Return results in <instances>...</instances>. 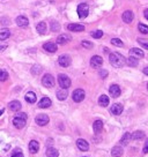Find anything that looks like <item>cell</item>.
I'll return each mask as SVG.
<instances>
[{"mask_svg": "<svg viewBox=\"0 0 148 157\" xmlns=\"http://www.w3.org/2000/svg\"><path fill=\"white\" fill-rule=\"evenodd\" d=\"M102 65H103V59L100 55H94L90 59V66L93 68H100Z\"/></svg>", "mask_w": 148, "mask_h": 157, "instance_id": "cell-8", "label": "cell"}, {"mask_svg": "<svg viewBox=\"0 0 148 157\" xmlns=\"http://www.w3.org/2000/svg\"><path fill=\"white\" fill-rule=\"evenodd\" d=\"M143 73H145L146 75H148V67H146V68H143Z\"/></svg>", "mask_w": 148, "mask_h": 157, "instance_id": "cell-46", "label": "cell"}, {"mask_svg": "<svg viewBox=\"0 0 148 157\" xmlns=\"http://www.w3.org/2000/svg\"><path fill=\"white\" fill-rule=\"evenodd\" d=\"M1 23H3V24H7V26H8V24H10V20H8L7 18H3V19H1Z\"/></svg>", "mask_w": 148, "mask_h": 157, "instance_id": "cell-44", "label": "cell"}, {"mask_svg": "<svg viewBox=\"0 0 148 157\" xmlns=\"http://www.w3.org/2000/svg\"><path fill=\"white\" fill-rule=\"evenodd\" d=\"M72 41V37L69 35H59L58 38H57V44H61V45H65L67 43H69Z\"/></svg>", "mask_w": 148, "mask_h": 157, "instance_id": "cell-14", "label": "cell"}, {"mask_svg": "<svg viewBox=\"0 0 148 157\" xmlns=\"http://www.w3.org/2000/svg\"><path fill=\"white\" fill-rule=\"evenodd\" d=\"M26 122H27V114L26 113H19L14 119H13V125L18 128V129H21L26 126Z\"/></svg>", "mask_w": 148, "mask_h": 157, "instance_id": "cell-2", "label": "cell"}, {"mask_svg": "<svg viewBox=\"0 0 148 157\" xmlns=\"http://www.w3.org/2000/svg\"><path fill=\"white\" fill-rule=\"evenodd\" d=\"M11 36V31L8 29H3L0 30V41H5Z\"/></svg>", "mask_w": 148, "mask_h": 157, "instance_id": "cell-29", "label": "cell"}, {"mask_svg": "<svg viewBox=\"0 0 148 157\" xmlns=\"http://www.w3.org/2000/svg\"><path fill=\"white\" fill-rule=\"evenodd\" d=\"M143 152H145V154L148 152V139L146 140V143H145V145H143Z\"/></svg>", "mask_w": 148, "mask_h": 157, "instance_id": "cell-43", "label": "cell"}, {"mask_svg": "<svg viewBox=\"0 0 148 157\" xmlns=\"http://www.w3.org/2000/svg\"><path fill=\"white\" fill-rule=\"evenodd\" d=\"M85 96H86L85 90H82V89H77V90H74V93H73V95H72V98H73L74 102L80 103V102H82V101L85 99Z\"/></svg>", "mask_w": 148, "mask_h": 157, "instance_id": "cell-5", "label": "cell"}, {"mask_svg": "<svg viewBox=\"0 0 148 157\" xmlns=\"http://www.w3.org/2000/svg\"><path fill=\"white\" fill-rule=\"evenodd\" d=\"M67 29L69 31H74V32H79V31H84L85 30V26L79 24V23H71L67 26Z\"/></svg>", "mask_w": 148, "mask_h": 157, "instance_id": "cell-10", "label": "cell"}, {"mask_svg": "<svg viewBox=\"0 0 148 157\" xmlns=\"http://www.w3.org/2000/svg\"><path fill=\"white\" fill-rule=\"evenodd\" d=\"M36 29H37V32L41 34V35L46 34V23H45V22H39V23L37 24Z\"/></svg>", "mask_w": 148, "mask_h": 157, "instance_id": "cell-27", "label": "cell"}, {"mask_svg": "<svg viewBox=\"0 0 148 157\" xmlns=\"http://www.w3.org/2000/svg\"><path fill=\"white\" fill-rule=\"evenodd\" d=\"M111 44H113L115 46H118V47H122V46H124L123 42H122L120 39H118V38H112V39H111Z\"/></svg>", "mask_w": 148, "mask_h": 157, "instance_id": "cell-37", "label": "cell"}, {"mask_svg": "<svg viewBox=\"0 0 148 157\" xmlns=\"http://www.w3.org/2000/svg\"><path fill=\"white\" fill-rule=\"evenodd\" d=\"M24 98H26V101L28 102V103H30V104H34L35 102H36V94L34 93V91H28L27 94H26V96H24Z\"/></svg>", "mask_w": 148, "mask_h": 157, "instance_id": "cell-22", "label": "cell"}, {"mask_svg": "<svg viewBox=\"0 0 148 157\" xmlns=\"http://www.w3.org/2000/svg\"><path fill=\"white\" fill-rule=\"evenodd\" d=\"M41 72H42V67H41L39 65H35V66L31 68V73H33L34 75H38Z\"/></svg>", "mask_w": 148, "mask_h": 157, "instance_id": "cell-36", "label": "cell"}, {"mask_svg": "<svg viewBox=\"0 0 148 157\" xmlns=\"http://www.w3.org/2000/svg\"><path fill=\"white\" fill-rule=\"evenodd\" d=\"M138 42L141 44V46H142V47H145V49H147V50H148V41H147V39L139 38V39H138Z\"/></svg>", "mask_w": 148, "mask_h": 157, "instance_id": "cell-39", "label": "cell"}, {"mask_svg": "<svg viewBox=\"0 0 148 157\" xmlns=\"http://www.w3.org/2000/svg\"><path fill=\"white\" fill-rule=\"evenodd\" d=\"M107 75H108V72L105 70V69H102V70H100V76L101 77H107Z\"/></svg>", "mask_w": 148, "mask_h": 157, "instance_id": "cell-42", "label": "cell"}, {"mask_svg": "<svg viewBox=\"0 0 148 157\" xmlns=\"http://www.w3.org/2000/svg\"><path fill=\"white\" fill-rule=\"evenodd\" d=\"M58 62H59V65L61 67H68L71 65V62H72V59H71V57L68 54H62V55L59 57Z\"/></svg>", "mask_w": 148, "mask_h": 157, "instance_id": "cell-7", "label": "cell"}, {"mask_svg": "<svg viewBox=\"0 0 148 157\" xmlns=\"http://www.w3.org/2000/svg\"><path fill=\"white\" fill-rule=\"evenodd\" d=\"M93 128H94V132H95L96 134L101 133L102 129H103V122H102V120H96V121L93 124Z\"/></svg>", "mask_w": 148, "mask_h": 157, "instance_id": "cell-24", "label": "cell"}, {"mask_svg": "<svg viewBox=\"0 0 148 157\" xmlns=\"http://www.w3.org/2000/svg\"><path fill=\"white\" fill-rule=\"evenodd\" d=\"M111 155H112V157H120V156L123 155V149H122V147H120V145L113 147L112 150H111Z\"/></svg>", "mask_w": 148, "mask_h": 157, "instance_id": "cell-26", "label": "cell"}, {"mask_svg": "<svg viewBox=\"0 0 148 157\" xmlns=\"http://www.w3.org/2000/svg\"><path fill=\"white\" fill-rule=\"evenodd\" d=\"M90 36H92L93 38H96V39L102 38V36H103V31H102V30H95V31H92V32H90Z\"/></svg>", "mask_w": 148, "mask_h": 157, "instance_id": "cell-33", "label": "cell"}, {"mask_svg": "<svg viewBox=\"0 0 148 157\" xmlns=\"http://www.w3.org/2000/svg\"><path fill=\"white\" fill-rule=\"evenodd\" d=\"M4 111H5V110H4V109H1V110H0V116H1V114H3V113H4Z\"/></svg>", "mask_w": 148, "mask_h": 157, "instance_id": "cell-48", "label": "cell"}, {"mask_svg": "<svg viewBox=\"0 0 148 157\" xmlns=\"http://www.w3.org/2000/svg\"><path fill=\"white\" fill-rule=\"evenodd\" d=\"M59 29H60L59 23L56 21H51V30L52 31H59Z\"/></svg>", "mask_w": 148, "mask_h": 157, "instance_id": "cell-38", "label": "cell"}, {"mask_svg": "<svg viewBox=\"0 0 148 157\" xmlns=\"http://www.w3.org/2000/svg\"><path fill=\"white\" fill-rule=\"evenodd\" d=\"M8 78V73L5 69H0V82L6 81Z\"/></svg>", "mask_w": 148, "mask_h": 157, "instance_id": "cell-34", "label": "cell"}, {"mask_svg": "<svg viewBox=\"0 0 148 157\" xmlns=\"http://www.w3.org/2000/svg\"><path fill=\"white\" fill-rule=\"evenodd\" d=\"M42 85L46 88H52L54 86V77L51 74H45L42 78Z\"/></svg>", "mask_w": 148, "mask_h": 157, "instance_id": "cell-4", "label": "cell"}, {"mask_svg": "<svg viewBox=\"0 0 148 157\" xmlns=\"http://www.w3.org/2000/svg\"><path fill=\"white\" fill-rule=\"evenodd\" d=\"M89 14V7L87 4H80L78 6V15L81 18V19H85L87 18Z\"/></svg>", "mask_w": 148, "mask_h": 157, "instance_id": "cell-6", "label": "cell"}, {"mask_svg": "<svg viewBox=\"0 0 148 157\" xmlns=\"http://www.w3.org/2000/svg\"><path fill=\"white\" fill-rule=\"evenodd\" d=\"M122 18H123V21H124L125 23L130 24V23L133 21V19H134V15H133V12H132V11H125V12L123 13Z\"/></svg>", "mask_w": 148, "mask_h": 157, "instance_id": "cell-11", "label": "cell"}, {"mask_svg": "<svg viewBox=\"0 0 148 157\" xmlns=\"http://www.w3.org/2000/svg\"><path fill=\"white\" fill-rule=\"evenodd\" d=\"M21 103L19 102V101H12L10 104H8V108H10V110H12V111H20L21 110Z\"/></svg>", "mask_w": 148, "mask_h": 157, "instance_id": "cell-23", "label": "cell"}, {"mask_svg": "<svg viewBox=\"0 0 148 157\" xmlns=\"http://www.w3.org/2000/svg\"><path fill=\"white\" fill-rule=\"evenodd\" d=\"M132 139V135L130 134V133H125L124 134V136L122 137V140H120V143L123 144V145H127L128 143H130V140Z\"/></svg>", "mask_w": 148, "mask_h": 157, "instance_id": "cell-30", "label": "cell"}, {"mask_svg": "<svg viewBox=\"0 0 148 157\" xmlns=\"http://www.w3.org/2000/svg\"><path fill=\"white\" fill-rule=\"evenodd\" d=\"M123 105L122 104H118V103H116V104H113L112 106H111V109H110V113H112V114H115V116H119L122 112H123Z\"/></svg>", "mask_w": 148, "mask_h": 157, "instance_id": "cell-15", "label": "cell"}, {"mask_svg": "<svg viewBox=\"0 0 148 157\" xmlns=\"http://www.w3.org/2000/svg\"><path fill=\"white\" fill-rule=\"evenodd\" d=\"M6 47H7L6 45H3V46H0V51H3V50H5Z\"/></svg>", "mask_w": 148, "mask_h": 157, "instance_id": "cell-47", "label": "cell"}, {"mask_svg": "<svg viewBox=\"0 0 148 157\" xmlns=\"http://www.w3.org/2000/svg\"><path fill=\"white\" fill-rule=\"evenodd\" d=\"M81 44H82V46L86 47V49H92V47H93V43H90L89 41H84Z\"/></svg>", "mask_w": 148, "mask_h": 157, "instance_id": "cell-40", "label": "cell"}, {"mask_svg": "<svg viewBox=\"0 0 148 157\" xmlns=\"http://www.w3.org/2000/svg\"><path fill=\"white\" fill-rule=\"evenodd\" d=\"M38 150H39V143L37 141H35V140H31L29 142V151L31 154H36Z\"/></svg>", "mask_w": 148, "mask_h": 157, "instance_id": "cell-20", "label": "cell"}, {"mask_svg": "<svg viewBox=\"0 0 148 157\" xmlns=\"http://www.w3.org/2000/svg\"><path fill=\"white\" fill-rule=\"evenodd\" d=\"M85 157H86V156H85Z\"/></svg>", "mask_w": 148, "mask_h": 157, "instance_id": "cell-50", "label": "cell"}, {"mask_svg": "<svg viewBox=\"0 0 148 157\" xmlns=\"http://www.w3.org/2000/svg\"><path fill=\"white\" fill-rule=\"evenodd\" d=\"M131 135H132V139H134V140H141L145 137V133L142 131H136Z\"/></svg>", "mask_w": 148, "mask_h": 157, "instance_id": "cell-31", "label": "cell"}, {"mask_svg": "<svg viewBox=\"0 0 148 157\" xmlns=\"http://www.w3.org/2000/svg\"><path fill=\"white\" fill-rule=\"evenodd\" d=\"M77 145H78V148H79L81 151H87V150L89 149L88 142H87L86 140H84V139H79V140L77 141Z\"/></svg>", "mask_w": 148, "mask_h": 157, "instance_id": "cell-18", "label": "cell"}, {"mask_svg": "<svg viewBox=\"0 0 148 157\" xmlns=\"http://www.w3.org/2000/svg\"><path fill=\"white\" fill-rule=\"evenodd\" d=\"M11 157H24V156H23V154H22L20 150H16V151L11 156Z\"/></svg>", "mask_w": 148, "mask_h": 157, "instance_id": "cell-41", "label": "cell"}, {"mask_svg": "<svg viewBox=\"0 0 148 157\" xmlns=\"http://www.w3.org/2000/svg\"><path fill=\"white\" fill-rule=\"evenodd\" d=\"M109 60H110V64H111L113 67H116V68L123 67V66L125 65V62H126L125 57H124L123 54L118 53V52H113V53H111L110 57H109Z\"/></svg>", "mask_w": 148, "mask_h": 157, "instance_id": "cell-1", "label": "cell"}, {"mask_svg": "<svg viewBox=\"0 0 148 157\" xmlns=\"http://www.w3.org/2000/svg\"><path fill=\"white\" fill-rule=\"evenodd\" d=\"M51 106V99L49 97H43L39 102H38V108L41 109H46Z\"/></svg>", "mask_w": 148, "mask_h": 157, "instance_id": "cell-19", "label": "cell"}, {"mask_svg": "<svg viewBox=\"0 0 148 157\" xmlns=\"http://www.w3.org/2000/svg\"><path fill=\"white\" fill-rule=\"evenodd\" d=\"M138 28H139V31H140L141 34H148V26H146V24H143V23H140V24L138 26Z\"/></svg>", "mask_w": 148, "mask_h": 157, "instance_id": "cell-35", "label": "cell"}, {"mask_svg": "<svg viewBox=\"0 0 148 157\" xmlns=\"http://www.w3.org/2000/svg\"><path fill=\"white\" fill-rule=\"evenodd\" d=\"M109 93H110L111 97L117 98V97L120 95V88H119V86H117V85H112V86L110 87V89H109Z\"/></svg>", "mask_w": 148, "mask_h": 157, "instance_id": "cell-17", "label": "cell"}, {"mask_svg": "<svg viewBox=\"0 0 148 157\" xmlns=\"http://www.w3.org/2000/svg\"><path fill=\"white\" fill-rule=\"evenodd\" d=\"M46 156L48 157H58L59 156V152H58V150L56 149V148H48L46 149Z\"/></svg>", "mask_w": 148, "mask_h": 157, "instance_id": "cell-28", "label": "cell"}, {"mask_svg": "<svg viewBox=\"0 0 148 157\" xmlns=\"http://www.w3.org/2000/svg\"><path fill=\"white\" fill-rule=\"evenodd\" d=\"M16 24H18L19 27H21V28H27L28 24H29V20H28L26 16L20 15V16L16 18Z\"/></svg>", "mask_w": 148, "mask_h": 157, "instance_id": "cell-12", "label": "cell"}, {"mask_svg": "<svg viewBox=\"0 0 148 157\" xmlns=\"http://www.w3.org/2000/svg\"><path fill=\"white\" fill-rule=\"evenodd\" d=\"M43 49H44L45 51L50 52V53H54V52L58 50V46H57V44H56V43L48 42V43H45V44L43 45Z\"/></svg>", "mask_w": 148, "mask_h": 157, "instance_id": "cell-13", "label": "cell"}, {"mask_svg": "<svg viewBox=\"0 0 148 157\" xmlns=\"http://www.w3.org/2000/svg\"><path fill=\"white\" fill-rule=\"evenodd\" d=\"M130 53H131V55L132 57H134V58H136V59H140V58H143V51L142 50H140V49H138V47H132L131 50H130Z\"/></svg>", "mask_w": 148, "mask_h": 157, "instance_id": "cell-16", "label": "cell"}, {"mask_svg": "<svg viewBox=\"0 0 148 157\" xmlns=\"http://www.w3.org/2000/svg\"><path fill=\"white\" fill-rule=\"evenodd\" d=\"M147 89H148V85H147Z\"/></svg>", "mask_w": 148, "mask_h": 157, "instance_id": "cell-49", "label": "cell"}, {"mask_svg": "<svg viewBox=\"0 0 148 157\" xmlns=\"http://www.w3.org/2000/svg\"><path fill=\"white\" fill-rule=\"evenodd\" d=\"M67 96H68V91H67V89L61 88L60 90L57 91V98H58L59 101H65V99L67 98Z\"/></svg>", "mask_w": 148, "mask_h": 157, "instance_id": "cell-21", "label": "cell"}, {"mask_svg": "<svg viewBox=\"0 0 148 157\" xmlns=\"http://www.w3.org/2000/svg\"><path fill=\"white\" fill-rule=\"evenodd\" d=\"M58 83L61 88L67 89L71 87V78L65 74H59L58 75Z\"/></svg>", "mask_w": 148, "mask_h": 157, "instance_id": "cell-3", "label": "cell"}, {"mask_svg": "<svg viewBox=\"0 0 148 157\" xmlns=\"http://www.w3.org/2000/svg\"><path fill=\"white\" fill-rule=\"evenodd\" d=\"M127 65L131 66V67H135V66H138V59L131 55V57L127 59Z\"/></svg>", "mask_w": 148, "mask_h": 157, "instance_id": "cell-32", "label": "cell"}, {"mask_svg": "<svg viewBox=\"0 0 148 157\" xmlns=\"http://www.w3.org/2000/svg\"><path fill=\"white\" fill-rule=\"evenodd\" d=\"M49 117L46 116V114H38L37 117H36V119H35V121H36V124L37 125H39V126H45L48 122H49Z\"/></svg>", "mask_w": 148, "mask_h": 157, "instance_id": "cell-9", "label": "cell"}, {"mask_svg": "<svg viewBox=\"0 0 148 157\" xmlns=\"http://www.w3.org/2000/svg\"><path fill=\"white\" fill-rule=\"evenodd\" d=\"M109 103H110V99H109V97H108L107 95H102V96H100V98H98V104H100L101 106L105 108V106L109 105Z\"/></svg>", "mask_w": 148, "mask_h": 157, "instance_id": "cell-25", "label": "cell"}, {"mask_svg": "<svg viewBox=\"0 0 148 157\" xmlns=\"http://www.w3.org/2000/svg\"><path fill=\"white\" fill-rule=\"evenodd\" d=\"M143 15H145V18L148 20V9H145V12H143Z\"/></svg>", "mask_w": 148, "mask_h": 157, "instance_id": "cell-45", "label": "cell"}]
</instances>
